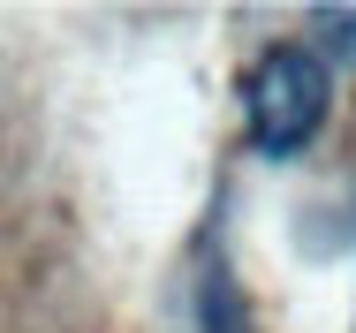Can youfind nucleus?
Listing matches in <instances>:
<instances>
[{
	"label": "nucleus",
	"mask_w": 356,
	"mask_h": 333,
	"mask_svg": "<svg viewBox=\"0 0 356 333\" xmlns=\"http://www.w3.org/2000/svg\"><path fill=\"white\" fill-rule=\"evenodd\" d=\"M243 122L250 144L288 159L296 144H311V129L326 122V68L311 46H266L250 76H243Z\"/></svg>",
	"instance_id": "f257e3e1"
},
{
	"label": "nucleus",
	"mask_w": 356,
	"mask_h": 333,
	"mask_svg": "<svg viewBox=\"0 0 356 333\" xmlns=\"http://www.w3.org/2000/svg\"><path fill=\"white\" fill-rule=\"evenodd\" d=\"M197 326H205V333H250L243 303H235V288H227L220 273H205V288H197Z\"/></svg>",
	"instance_id": "f03ea898"
}]
</instances>
